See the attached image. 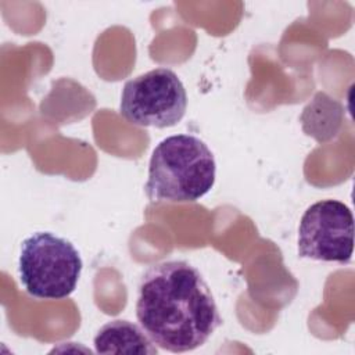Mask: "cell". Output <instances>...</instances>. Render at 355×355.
Instances as JSON below:
<instances>
[{
  "instance_id": "1",
  "label": "cell",
  "mask_w": 355,
  "mask_h": 355,
  "mask_svg": "<svg viewBox=\"0 0 355 355\" xmlns=\"http://www.w3.org/2000/svg\"><path fill=\"white\" fill-rule=\"evenodd\" d=\"M136 318L159 348L187 352L204 345L222 324L214 294L187 261L150 266L137 287Z\"/></svg>"
},
{
  "instance_id": "2",
  "label": "cell",
  "mask_w": 355,
  "mask_h": 355,
  "mask_svg": "<svg viewBox=\"0 0 355 355\" xmlns=\"http://www.w3.org/2000/svg\"><path fill=\"white\" fill-rule=\"evenodd\" d=\"M216 162L204 140L173 135L153 150L144 186L151 202H194L215 183Z\"/></svg>"
},
{
  "instance_id": "3",
  "label": "cell",
  "mask_w": 355,
  "mask_h": 355,
  "mask_svg": "<svg viewBox=\"0 0 355 355\" xmlns=\"http://www.w3.org/2000/svg\"><path fill=\"white\" fill-rule=\"evenodd\" d=\"M83 262L76 247L51 232H35L21 244L18 273L26 293L40 300H62L79 282Z\"/></svg>"
},
{
  "instance_id": "4",
  "label": "cell",
  "mask_w": 355,
  "mask_h": 355,
  "mask_svg": "<svg viewBox=\"0 0 355 355\" xmlns=\"http://www.w3.org/2000/svg\"><path fill=\"white\" fill-rule=\"evenodd\" d=\"M187 110V93L179 76L169 68H155L129 79L122 89V116L141 128H169L182 121Z\"/></svg>"
},
{
  "instance_id": "5",
  "label": "cell",
  "mask_w": 355,
  "mask_h": 355,
  "mask_svg": "<svg viewBox=\"0 0 355 355\" xmlns=\"http://www.w3.org/2000/svg\"><path fill=\"white\" fill-rule=\"evenodd\" d=\"M354 251V216L338 200H320L304 212L298 226V255L347 263Z\"/></svg>"
},
{
  "instance_id": "6",
  "label": "cell",
  "mask_w": 355,
  "mask_h": 355,
  "mask_svg": "<svg viewBox=\"0 0 355 355\" xmlns=\"http://www.w3.org/2000/svg\"><path fill=\"white\" fill-rule=\"evenodd\" d=\"M98 354H157L158 349L146 331L129 320H111L94 337Z\"/></svg>"
}]
</instances>
